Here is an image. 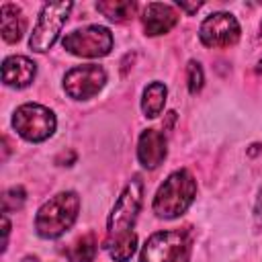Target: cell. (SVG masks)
Segmentation results:
<instances>
[{
    "label": "cell",
    "instance_id": "obj_19",
    "mask_svg": "<svg viewBox=\"0 0 262 262\" xmlns=\"http://www.w3.org/2000/svg\"><path fill=\"white\" fill-rule=\"evenodd\" d=\"M25 199H27V192H25L23 186H12V188H8V190L4 192V196H2L4 213H10V211L20 209L23 203H25Z\"/></svg>",
    "mask_w": 262,
    "mask_h": 262
},
{
    "label": "cell",
    "instance_id": "obj_14",
    "mask_svg": "<svg viewBox=\"0 0 262 262\" xmlns=\"http://www.w3.org/2000/svg\"><path fill=\"white\" fill-rule=\"evenodd\" d=\"M166 96H168V88L162 82H151L143 88V96H141V111L147 119H156L166 104Z\"/></svg>",
    "mask_w": 262,
    "mask_h": 262
},
{
    "label": "cell",
    "instance_id": "obj_15",
    "mask_svg": "<svg viewBox=\"0 0 262 262\" xmlns=\"http://www.w3.org/2000/svg\"><path fill=\"white\" fill-rule=\"evenodd\" d=\"M104 248L115 262H127V260H131V256L137 250V235H135V231H129V233H123L117 237H106Z\"/></svg>",
    "mask_w": 262,
    "mask_h": 262
},
{
    "label": "cell",
    "instance_id": "obj_3",
    "mask_svg": "<svg viewBox=\"0 0 262 262\" xmlns=\"http://www.w3.org/2000/svg\"><path fill=\"white\" fill-rule=\"evenodd\" d=\"M192 239L184 229L158 231L141 248L139 262H190Z\"/></svg>",
    "mask_w": 262,
    "mask_h": 262
},
{
    "label": "cell",
    "instance_id": "obj_7",
    "mask_svg": "<svg viewBox=\"0 0 262 262\" xmlns=\"http://www.w3.org/2000/svg\"><path fill=\"white\" fill-rule=\"evenodd\" d=\"M61 45L68 53L78 57H104L113 49V33L102 25H88L68 33Z\"/></svg>",
    "mask_w": 262,
    "mask_h": 262
},
{
    "label": "cell",
    "instance_id": "obj_5",
    "mask_svg": "<svg viewBox=\"0 0 262 262\" xmlns=\"http://www.w3.org/2000/svg\"><path fill=\"white\" fill-rule=\"evenodd\" d=\"M12 127L14 131L33 143L45 141L55 133L57 127V119L53 115L51 108L43 106V104H35V102H27L20 104L14 115H12Z\"/></svg>",
    "mask_w": 262,
    "mask_h": 262
},
{
    "label": "cell",
    "instance_id": "obj_11",
    "mask_svg": "<svg viewBox=\"0 0 262 262\" xmlns=\"http://www.w3.org/2000/svg\"><path fill=\"white\" fill-rule=\"evenodd\" d=\"M141 23L145 29V35L156 37V35H164L170 29L176 27L178 23V12L174 10V6L164 4V2H149L143 12H141Z\"/></svg>",
    "mask_w": 262,
    "mask_h": 262
},
{
    "label": "cell",
    "instance_id": "obj_4",
    "mask_svg": "<svg viewBox=\"0 0 262 262\" xmlns=\"http://www.w3.org/2000/svg\"><path fill=\"white\" fill-rule=\"evenodd\" d=\"M141 201H143V184L139 176H133L125 184L117 203L111 209V215L106 221V237H117L133 231L135 219L141 209Z\"/></svg>",
    "mask_w": 262,
    "mask_h": 262
},
{
    "label": "cell",
    "instance_id": "obj_8",
    "mask_svg": "<svg viewBox=\"0 0 262 262\" xmlns=\"http://www.w3.org/2000/svg\"><path fill=\"white\" fill-rule=\"evenodd\" d=\"M242 29L237 18L231 12H213L209 14L199 29V39L205 47H213V49H223L229 45H235L239 41Z\"/></svg>",
    "mask_w": 262,
    "mask_h": 262
},
{
    "label": "cell",
    "instance_id": "obj_6",
    "mask_svg": "<svg viewBox=\"0 0 262 262\" xmlns=\"http://www.w3.org/2000/svg\"><path fill=\"white\" fill-rule=\"evenodd\" d=\"M72 8H74L72 2H47V4H43L41 14L37 18V25H35L31 39H29V47L37 53L49 51L53 47V43L57 41Z\"/></svg>",
    "mask_w": 262,
    "mask_h": 262
},
{
    "label": "cell",
    "instance_id": "obj_16",
    "mask_svg": "<svg viewBox=\"0 0 262 262\" xmlns=\"http://www.w3.org/2000/svg\"><path fill=\"white\" fill-rule=\"evenodd\" d=\"M96 10L113 23H125L137 12V2L131 0H102L96 2Z\"/></svg>",
    "mask_w": 262,
    "mask_h": 262
},
{
    "label": "cell",
    "instance_id": "obj_17",
    "mask_svg": "<svg viewBox=\"0 0 262 262\" xmlns=\"http://www.w3.org/2000/svg\"><path fill=\"white\" fill-rule=\"evenodd\" d=\"M96 239L92 233H86L82 237H78L66 252L68 260L70 262H94V256H96Z\"/></svg>",
    "mask_w": 262,
    "mask_h": 262
},
{
    "label": "cell",
    "instance_id": "obj_21",
    "mask_svg": "<svg viewBox=\"0 0 262 262\" xmlns=\"http://www.w3.org/2000/svg\"><path fill=\"white\" fill-rule=\"evenodd\" d=\"M2 233H4V244H2V250H6V244H8V233H10V223H8V215L4 213L2 215Z\"/></svg>",
    "mask_w": 262,
    "mask_h": 262
},
{
    "label": "cell",
    "instance_id": "obj_12",
    "mask_svg": "<svg viewBox=\"0 0 262 262\" xmlns=\"http://www.w3.org/2000/svg\"><path fill=\"white\" fill-rule=\"evenodd\" d=\"M37 76V63L25 55H10L2 61V82L10 88H27Z\"/></svg>",
    "mask_w": 262,
    "mask_h": 262
},
{
    "label": "cell",
    "instance_id": "obj_2",
    "mask_svg": "<svg viewBox=\"0 0 262 262\" xmlns=\"http://www.w3.org/2000/svg\"><path fill=\"white\" fill-rule=\"evenodd\" d=\"M196 196V180L188 170H174L158 188L151 209L160 219L180 217Z\"/></svg>",
    "mask_w": 262,
    "mask_h": 262
},
{
    "label": "cell",
    "instance_id": "obj_23",
    "mask_svg": "<svg viewBox=\"0 0 262 262\" xmlns=\"http://www.w3.org/2000/svg\"><path fill=\"white\" fill-rule=\"evenodd\" d=\"M258 37H260V41H262V23H260V33H258Z\"/></svg>",
    "mask_w": 262,
    "mask_h": 262
},
{
    "label": "cell",
    "instance_id": "obj_10",
    "mask_svg": "<svg viewBox=\"0 0 262 262\" xmlns=\"http://www.w3.org/2000/svg\"><path fill=\"white\" fill-rule=\"evenodd\" d=\"M168 156L166 135L158 129H145L137 141V160L143 168L156 170Z\"/></svg>",
    "mask_w": 262,
    "mask_h": 262
},
{
    "label": "cell",
    "instance_id": "obj_18",
    "mask_svg": "<svg viewBox=\"0 0 262 262\" xmlns=\"http://www.w3.org/2000/svg\"><path fill=\"white\" fill-rule=\"evenodd\" d=\"M203 82H205V74H203L201 63L194 61V59H190V61L186 63V84H188V92H190V94L201 92Z\"/></svg>",
    "mask_w": 262,
    "mask_h": 262
},
{
    "label": "cell",
    "instance_id": "obj_9",
    "mask_svg": "<svg viewBox=\"0 0 262 262\" xmlns=\"http://www.w3.org/2000/svg\"><path fill=\"white\" fill-rule=\"evenodd\" d=\"M106 82V72L98 63L76 66L63 76V90L74 100H88L96 96Z\"/></svg>",
    "mask_w": 262,
    "mask_h": 262
},
{
    "label": "cell",
    "instance_id": "obj_13",
    "mask_svg": "<svg viewBox=\"0 0 262 262\" xmlns=\"http://www.w3.org/2000/svg\"><path fill=\"white\" fill-rule=\"evenodd\" d=\"M25 14L20 10V6L12 4V2H4L0 6V31H2V39L6 43H16L20 41V37L25 35Z\"/></svg>",
    "mask_w": 262,
    "mask_h": 262
},
{
    "label": "cell",
    "instance_id": "obj_20",
    "mask_svg": "<svg viewBox=\"0 0 262 262\" xmlns=\"http://www.w3.org/2000/svg\"><path fill=\"white\" fill-rule=\"evenodd\" d=\"M176 4L180 6V10H184V12H188V14H192V12H196V10H199V8L203 6L201 2H192V4H188V2H184V0H178Z\"/></svg>",
    "mask_w": 262,
    "mask_h": 262
},
{
    "label": "cell",
    "instance_id": "obj_22",
    "mask_svg": "<svg viewBox=\"0 0 262 262\" xmlns=\"http://www.w3.org/2000/svg\"><path fill=\"white\" fill-rule=\"evenodd\" d=\"M256 72H258V74H262V57H260V59H258V63H256Z\"/></svg>",
    "mask_w": 262,
    "mask_h": 262
},
{
    "label": "cell",
    "instance_id": "obj_1",
    "mask_svg": "<svg viewBox=\"0 0 262 262\" xmlns=\"http://www.w3.org/2000/svg\"><path fill=\"white\" fill-rule=\"evenodd\" d=\"M80 196L74 190H61L45 201L35 215V229L45 239L63 235L78 219Z\"/></svg>",
    "mask_w": 262,
    "mask_h": 262
}]
</instances>
